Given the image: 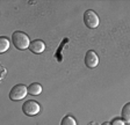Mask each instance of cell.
<instances>
[{
    "mask_svg": "<svg viewBox=\"0 0 130 125\" xmlns=\"http://www.w3.org/2000/svg\"><path fill=\"white\" fill-rule=\"evenodd\" d=\"M110 124L111 125H124V120L122 119V118H115V119L111 120Z\"/></svg>",
    "mask_w": 130,
    "mask_h": 125,
    "instance_id": "obj_11",
    "label": "cell"
},
{
    "mask_svg": "<svg viewBox=\"0 0 130 125\" xmlns=\"http://www.w3.org/2000/svg\"><path fill=\"white\" fill-rule=\"evenodd\" d=\"M85 65L88 68H95L99 65V57L93 50H88L85 54Z\"/></svg>",
    "mask_w": 130,
    "mask_h": 125,
    "instance_id": "obj_5",
    "label": "cell"
},
{
    "mask_svg": "<svg viewBox=\"0 0 130 125\" xmlns=\"http://www.w3.org/2000/svg\"><path fill=\"white\" fill-rule=\"evenodd\" d=\"M60 125H77V122L72 116H65L63 117Z\"/></svg>",
    "mask_w": 130,
    "mask_h": 125,
    "instance_id": "obj_10",
    "label": "cell"
},
{
    "mask_svg": "<svg viewBox=\"0 0 130 125\" xmlns=\"http://www.w3.org/2000/svg\"><path fill=\"white\" fill-rule=\"evenodd\" d=\"M101 125H111V124H110V123H108V122H105L103 124H101Z\"/></svg>",
    "mask_w": 130,
    "mask_h": 125,
    "instance_id": "obj_13",
    "label": "cell"
},
{
    "mask_svg": "<svg viewBox=\"0 0 130 125\" xmlns=\"http://www.w3.org/2000/svg\"><path fill=\"white\" fill-rule=\"evenodd\" d=\"M22 111L26 116H36L40 114L41 111V106L38 104V102L34 100H28L22 104Z\"/></svg>",
    "mask_w": 130,
    "mask_h": 125,
    "instance_id": "obj_2",
    "label": "cell"
},
{
    "mask_svg": "<svg viewBox=\"0 0 130 125\" xmlns=\"http://www.w3.org/2000/svg\"><path fill=\"white\" fill-rule=\"evenodd\" d=\"M28 94V87L24 85H15L9 92V98L12 101H20Z\"/></svg>",
    "mask_w": 130,
    "mask_h": 125,
    "instance_id": "obj_3",
    "label": "cell"
},
{
    "mask_svg": "<svg viewBox=\"0 0 130 125\" xmlns=\"http://www.w3.org/2000/svg\"><path fill=\"white\" fill-rule=\"evenodd\" d=\"M121 117H122V119L124 120V123H128V124L130 123V102L124 104V107L122 108Z\"/></svg>",
    "mask_w": 130,
    "mask_h": 125,
    "instance_id": "obj_8",
    "label": "cell"
},
{
    "mask_svg": "<svg viewBox=\"0 0 130 125\" xmlns=\"http://www.w3.org/2000/svg\"><path fill=\"white\" fill-rule=\"evenodd\" d=\"M42 90H43V88H42V86L38 82H34V84L29 85V87H28V93L30 95H34V96L40 95L42 93Z\"/></svg>",
    "mask_w": 130,
    "mask_h": 125,
    "instance_id": "obj_7",
    "label": "cell"
},
{
    "mask_svg": "<svg viewBox=\"0 0 130 125\" xmlns=\"http://www.w3.org/2000/svg\"><path fill=\"white\" fill-rule=\"evenodd\" d=\"M1 70H3V75H1V79H4V76H5V74H6V68L4 67V66H1Z\"/></svg>",
    "mask_w": 130,
    "mask_h": 125,
    "instance_id": "obj_12",
    "label": "cell"
},
{
    "mask_svg": "<svg viewBox=\"0 0 130 125\" xmlns=\"http://www.w3.org/2000/svg\"><path fill=\"white\" fill-rule=\"evenodd\" d=\"M12 43L18 50H26L30 46V39L29 36L23 31H14L12 35Z\"/></svg>",
    "mask_w": 130,
    "mask_h": 125,
    "instance_id": "obj_1",
    "label": "cell"
},
{
    "mask_svg": "<svg viewBox=\"0 0 130 125\" xmlns=\"http://www.w3.org/2000/svg\"><path fill=\"white\" fill-rule=\"evenodd\" d=\"M9 45H11V42L8 41V38H6V37L0 38V52H1V53L7 51Z\"/></svg>",
    "mask_w": 130,
    "mask_h": 125,
    "instance_id": "obj_9",
    "label": "cell"
},
{
    "mask_svg": "<svg viewBox=\"0 0 130 125\" xmlns=\"http://www.w3.org/2000/svg\"><path fill=\"white\" fill-rule=\"evenodd\" d=\"M29 50L32 52V53H36V54H40L45 50V44H44L43 41L41 39H35V41H31L29 46Z\"/></svg>",
    "mask_w": 130,
    "mask_h": 125,
    "instance_id": "obj_6",
    "label": "cell"
},
{
    "mask_svg": "<svg viewBox=\"0 0 130 125\" xmlns=\"http://www.w3.org/2000/svg\"><path fill=\"white\" fill-rule=\"evenodd\" d=\"M84 22L87 28H89V29H95V28L99 26L100 20H99L98 14L95 13L94 11L88 9V11H86L84 14Z\"/></svg>",
    "mask_w": 130,
    "mask_h": 125,
    "instance_id": "obj_4",
    "label": "cell"
}]
</instances>
